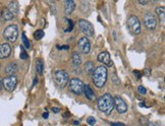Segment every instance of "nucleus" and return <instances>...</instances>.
<instances>
[{"mask_svg":"<svg viewBox=\"0 0 165 126\" xmlns=\"http://www.w3.org/2000/svg\"><path fill=\"white\" fill-rule=\"evenodd\" d=\"M144 24L148 30L153 31L156 29L157 20H156L155 15L152 13V12H147V13L144 15Z\"/></svg>","mask_w":165,"mask_h":126,"instance_id":"9","label":"nucleus"},{"mask_svg":"<svg viewBox=\"0 0 165 126\" xmlns=\"http://www.w3.org/2000/svg\"><path fill=\"white\" fill-rule=\"evenodd\" d=\"M69 90L74 95H82L84 90V82L80 78H71L69 81Z\"/></svg>","mask_w":165,"mask_h":126,"instance_id":"7","label":"nucleus"},{"mask_svg":"<svg viewBox=\"0 0 165 126\" xmlns=\"http://www.w3.org/2000/svg\"><path fill=\"white\" fill-rule=\"evenodd\" d=\"M133 73H135V75H137V77H138V78L141 77V74H140V72L138 71V70H137V71L135 70V71H133Z\"/></svg>","mask_w":165,"mask_h":126,"instance_id":"33","label":"nucleus"},{"mask_svg":"<svg viewBox=\"0 0 165 126\" xmlns=\"http://www.w3.org/2000/svg\"><path fill=\"white\" fill-rule=\"evenodd\" d=\"M71 62H73V67H80V65L82 64V58H81V55L77 53V52H74L73 54Z\"/></svg>","mask_w":165,"mask_h":126,"instance_id":"19","label":"nucleus"},{"mask_svg":"<svg viewBox=\"0 0 165 126\" xmlns=\"http://www.w3.org/2000/svg\"><path fill=\"white\" fill-rule=\"evenodd\" d=\"M139 3L140 4H143V5H145V4H147L148 1H142V0H139Z\"/></svg>","mask_w":165,"mask_h":126,"instance_id":"35","label":"nucleus"},{"mask_svg":"<svg viewBox=\"0 0 165 126\" xmlns=\"http://www.w3.org/2000/svg\"><path fill=\"white\" fill-rule=\"evenodd\" d=\"M97 59H98L99 62L105 64V65H106L107 67H111L112 64H113V63H112V61H111L110 54L108 53V52H106V51L101 52V53L98 55Z\"/></svg>","mask_w":165,"mask_h":126,"instance_id":"12","label":"nucleus"},{"mask_svg":"<svg viewBox=\"0 0 165 126\" xmlns=\"http://www.w3.org/2000/svg\"><path fill=\"white\" fill-rule=\"evenodd\" d=\"M111 126H126V125L120 123V122H113V123H111Z\"/></svg>","mask_w":165,"mask_h":126,"instance_id":"30","label":"nucleus"},{"mask_svg":"<svg viewBox=\"0 0 165 126\" xmlns=\"http://www.w3.org/2000/svg\"><path fill=\"white\" fill-rule=\"evenodd\" d=\"M17 69H18V67L17 65V63H14V62L8 63L5 67V73L7 74V76L14 75V73H17Z\"/></svg>","mask_w":165,"mask_h":126,"instance_id":"15","label":"nucleus"},{"mask_svg":"<svg viewBox=\"0 0 165 126\" xmlns=\"http://www.w3.org/2000/svg\"><path fill=\"white\" fill-rule=\"evenodd\" d=\"M77 46H79L80 51L83 54H89L90 51H91V44H90V41L87 37L81 38L79 42H77Z\"/></svg>","mask_w":165,"mask_h":126,"instance_id":"11","label":"nucleus"},{"mask_svg":"<svg viewBox=\"0 0 165 126\" xmlns=\"http://www.w3.org/2000/svg\"><path fill=\"white\" fill-rule=\"evenodd\" d=\"M94 70H95L94 63H93L92 61H87V62L85 63V71H86L87 74L91 75Z\"/></svg>","mask_w":165,"mask_h":126,"instance_id":"20","label":"nucleus"},{"mask_svg":"<svg viewBox=\"0 0 165 126\" xmlns=\"http://www.w3.org/2000/svg\"><path fill=\"white\" fill-rule=\"evenodd\" d=\"M149 126H155V125H154V123H150V124H149Z\"/></svg>","mask_w":165,"mask_h":126,"instance_id":"39","label":"nucleus"},{"mask_svg":"<svg viewBox=\"0 0 165 126\" xmlns=\"http://www.w3.org/2000/svg\"><path fill=\"white\" fill-rule=\"evenodd\" d=\"M36 69H37V72H38L39 74H43V71H44V63H43V60L42 59H38V60H37Z\"/></svg>","mask_w":165,"mask_h":126,"instance_id":"22","label":"nucleus"},{"mask_svg":"<svg viewBox=\"0 0 165 126\" xmlns=\"http://www.w3.org/2000/svg\"><path fill=\"white\" fill-rule=\"evenodd\" d=\"M11 54V47L8 43L0 44V59H6Z\"/></svg>","mask_w":165,"mask_h":126,"instance_id":"13","label":"nucleus"},{"mask_svg":"<svg viewBox=\"0 0 165 126\" xmlns=\"http://www.w3.org/2000/svg\"><path fill=\"white\" fill-rule=\"evenodd\" d=\"M1 87H2V78H0V90H1Z\"/></svg>","mask_w":165,"mask_h":126,"instance_id":"38","label":"nucleus"},{"mask_svg":"<svg viewBox=\"0 0 165 126\" xmlns=\"http://www.w3.org/2000/svg\"><path fill=\"white\" fill-rule=\"evenodd\" d=\"M52 111H53L54 113H58L59 111H60V109H59V108H56V107H53V108H52Z\"/></svg>","mask_w":165,"mask_h":126,"instance_id":"32","label":"nucleus"},{"mask_svg":"<svg viewBox=\"0 0 165 126\" xmlns=\"http://www.w3.org/2000/svg\"><path fill=\"white\" fill-rule=\"evenodd\" d=\"M37 81H37V77H35V78H34V82H33V87H35V85H36V84H37Z\"/></svg>","mask_w":165,"mask_h":126,"instance_id":"36","label":"nucleus"},{"mask_svg":"<svg viewBox=\"0 0 165 126\" xmlns=\"http://www.w3.org/2000/svg\"><path fill=\"white\" fill-rule=\"evenodd\" d=\"M57 48L60 49V50H62V49H63V50H68V49H69V47H68L67 45H65V46H57Z\"/></svg>","mask_w":165,"mask_h":126,"instance_id":"31","label":"nucleus"},{"mask_svg":"<svg viewBox=\"0 0 165 126\" xmlns=\"http://www.w3.org/2000/svg\"><path fill=\"white\" fill-rule=\"evenodd\" d=\"M77 24H79L81 32L83 34H85L87 37L94 36L95 31H94V27H93V24L90 23V21L86 20H80Z\"/></svg>","mask_w":165,"mask_h":126,"instance_id":"6","label":"nucleus"},{"mask_svg":"<svg viewBox=\"0 0 165 126\" xmlns=\"http://www.w3.org/2000/svg\"><path fill=\"white\" fill-rule=\"evenodd\" d=\"M113 78H114V81H113V84H114V85H119V84H120L119 78H117L115 74H113Z\"/></svg>","mask_w":165,"mask_h":126,"instance_id":"29","label":"nucleus"},{"mask_svg":"<svg viewBox=\"0 0 165 126\" xmlns=\"http://www.w3.org/2000/svg\"><path fill=\"white\" fill-rule=\"evenodd\" d=\"M73 124H74V125H79V124H80V121H74Z\"/></svg>","mask_w":165,"mask_h":126,"instance_id":"37","label":"nucleus"},{"mask_svg":"<svg viewBox=\"0 0 165 126\" xmlns=\"http://www.w3.org/2000/svg\"><path fill=\"white\" fill-rule=\"evenodd\" d=\"M42 116H43V118H44V119H47V118H48V116H49V115H48V112L43 113V115H42Z\"/></svg>","mask_w":165,"mask_h":126,"instance_id":"34","label":"nucleus"},{"mask_svg":"<svg viewBox=\"0 0 165 126\" xmlns=\"http://www.w3.org/2000/svg\"><path fill=\"white\" fill-rule=\"evenodd\" d=\"M97 106L98 109L101 112H103L104 114L110 115L111 112L114 109V100L113 97L110 94H104L103 96H101L97 101Z\"/></svg>","mask_w":165,"mask_h":126,"instance_id":"1","label":"nucleus"},{"mask_svg":"<svg viewBox=\"0 0 165 126\" xmlns=\"http://www.w3.org/2000/svg\"><path fill=\"white\" fill-rule=\"evenodd\" d=\"M21 38H23V43H24V49H30L31 47V44L29 42V40H28L26 34L23 33V35H21Z\"/></svg>","mask_w":165,"mask_h":126,"instance_id":"24","label":"nucleus"},{"mask_svg":"<svg viewBox=\"0 0 165 126\" xmlns=\"http://www.w3.org/2000/svg\"><path fill=\"white\" fill-rule=\"evenodd\" d=\"M28 53L26 52L24 46H21V59H28Z\"/></svg>","mask_w":165,"mask_h":126,"instance_id":"25","label":"nucleus"},{"mask_svg":"<svg viewBox=\"0 0 165 126\" xmlns=\"http://www.w3.org/2000/svg\"><path fill=\"white\" fill-rule=\"evenodd\" d=\"M138 93L140 94V95H145L146 93H147V90L143 87V85H140V87L138 88Z\"/></svg>","mask_w":165,"mask_h":126,"instance_id":"28","label":"nucleus"},{"mask_svg":"<svg viewBox=\"0 0 165 126\" xmlns=\"http://www.w3.org/2000/svg\"><path fill=\"white\" fill-rule=\"evenodd\" d=\"M66 21L68 23V27L67 29H65V33H68L73 29V21L71 20H66Z\"/></svg>","mask_w":165,"mask_h":126,"instance_id":"26","label":"nucleus"},{"mask_svg":"<svg viewBox=\"0 0 165 126\" xmlns=\"http://www.w3.org/2000/svg\"><path fill=\"white\" fill-rule=\"evenodd\" d=\"M2 85L7 92H12L17 85V78L15 75L6 76L2 79Z\"/></svg>","mask_w":165,"mask_h":126,"instance_id":"8","label":"nucleus"},{"mask_svg":"<svg viewBox=\"0 0 165 126\" xmlns=\"http://www.w3.org/2000/svg\"><path fill=\"white\" fill-rule=\"evenodd\" d=\"M1 16H2V18L4 20H6V21H8V20H13V14L11 13L10 11L8 10L7 8H5L4 10L2 11V14H1Z\"/></svg>","mask_w":165,"mask_h":126,"instance_id":"21","label":"nucleus"},{"mask_svg":"<svg viewBox=\"0 0 165 126\" xmlns=\"http://www.w3.org/2000/svg\"><path fill=\"white\" fill-rule=\"evenodd\" d=\"M83 93L85 94L86 98H87V99H88L89 101H93V100H95V98H96L95 92L92 90V88L90 87L89 85H84V90H83Z\"/></svg>","mask_w":165,"mask_h":126,"instance_id":"14","label":"nucleus"},{"mask_svg":"<svg viewBox=\"0 0 165 126\" xmlns=\"http://www.w3.org/2000/svg\"><path fill=\"white\" fill-rule=\"evenodd\" d=\"M127 27L133 35H140L141 34V23H140L138 16L130 15L127 20Z\"/></svg>","mask_w":165,"mask_h":126,"instance_id":"5","label":"nucleus"},{"mask_svg":"<svg viewBox=\"0 0 165 126\" xmlns=\"http://www.w3.org/2000/svg\"><path fill=\"white\" fill-rule=\"evenodd\" d=\"M7 9L13 14V16H17L18 14V11H20V7H18V3L17 1H12L8 4Z\"/></svg>","mask_w":165,"mask_h":126,"instance_id":"17","label":"nucleus"},{"mask_svg":"<svg viewBox=\"0 0 165 126\" xmlns=\"http://www.w3.org/2000/svg\"><path fill=\"white\" fill-rule=\"evenodd\" d=\"M156 14H157L158 18H159L161 24L164 26V23H165V8L163 7V6H159V7L156 8Z\"/></svg>","mask_w":165,"mask_h":126,"instance_id":"18","label":"nucleus"},{"mask_svg":"<svg viewBox=\"0 0 165 126\" xmlns=\"http://www.w3.org/2000/svg\"><path fill=\"white\" fill-rule=\"evenodd\" d=\"M108 77V71L105 66H99L97 67L92 73V79L94 85L97 88H103L107 81Z\"/></svg>","mask_w":165,"mask_h":126,"instance_id":"2","label":"nucleus"},{"mask_svg":"<svg viewBox=\"0 0 165 126\" xmlns=\"http://www.w3.org/2000/svg\"><path fill=\"white\" fill-rule=\"evenodd\" d=\"M44 37V32L42 30H38L34 33V39L35 40H41Z\"/></svg>","mask_w":165,"mask_h":126,"instance_id":"23","label":"nucleus"},{"mask_svg":"<svg viewBox=\"0 0 165 126\" xmlns=\"http://www.w3.org/2000/svg\"><path fill=\"white\" fill-rule=\"evenodd\" d=\"M64 8H65V13L69 15L73 13L74 8H76V3L73 0H66L64 3Z\"/></svg>","mask_w":165,"mask_h":126,"instance_id":"16","label":"nucleus"},{"mask_svg":"<svg viewBox=\"0 0 165 126\" xmlns=\"http://www.w3.org/2000/svg\"><path fill=\"white\" fill-rule=\"evenodd\" d=\"M3 36L6 41L14 43L18 37V27L17 24H9L8 27H6L5 30L3 31Z\"/></svg>","mask_w":165,"mask_h":126,"instance_id":"3","label":"nucleus"},{"mask_svg":"<svg viewBox=\"0 0 165 126\" xmlns=\"http://www.w3.org/2000/svg\"><path fill=\"white\" fill-rule=\"evenodd\" d=\"M68 73L64 70H57L54 73V81L55 85H57L59 88H65V85L68 84Z\"/></svg>","mask_w":165,"mask_h":126,"instance_id":"4","label":"nucleus"},{"mask_svg":"<svg viewBox=\"0 0 165 126\" xmlns=\"http://www.w3.org/2000/svg\"><path fill=\"white\" fill-rule=\"evenodd\" d=\"M0 16H1V11H0Z\"/></svg>","mask_w":165,"mask_h":126,"instance_id":"40","label":"nucleus"},{"mask_svg":"<svg viewBox=\"0 0 165 126\" xmlns=\"http://www.w3.org/2000/svg\"><path fill=\"white\" fill-rule=\"evenodd\" d=\"M113 100H114V108L117 110L118 113L123 114V113H126L127 111V105L123 101L122 98L119 96H116L113 98Z\"/></svg>","mask_w":165,"mask_h":126,"instance_id":"10","label":"nucleus"},{"mask_svg":"<svg viewBox=\"0 0 165 126\" xmlns=\"http://www.w3.org/2000/svg\"><path fill=\"white\" fill-rule=\"evenodd\" d=\"M87 122H88L89 125H95L96 124V119L95 117H93V116H90V117H88V119H87Z\"/></svg>","mask_w":165,"mask_h":126,"instance_id":"27","label":"nucleus"}]
</instances>
